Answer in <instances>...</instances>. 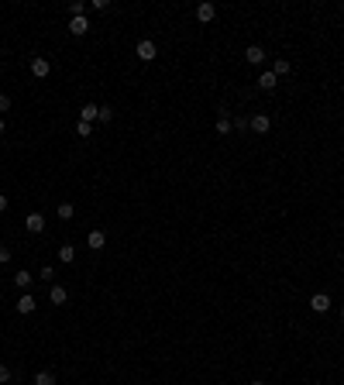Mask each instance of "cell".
I'll list each match as a JSON object with an SVG mask.
<instances>
[{"label": "cell", "instance_id": "cell-1", "mask_svg": "<svg viewBox=\"0 0 344 385\" xmlns=\"http://www.w3.org/2000/svg\"><path fill=\"white\" fill-rule=\"evenodd\" d=\"M48 72H52V62H48L45 55H34L31 59V76H34V80H45Z\"/></svg>", "mask_w": 344, "mask_h": 385}, {"label": "cell", "instance_id": "cell-2", "mask_svg": "<svg viewBox=\"0 0 344 385\" xmlns=\"http://www.w3.org/2000/svg\"><path fill=\"white\" fill-rule=\"evenodd\" d=\"M214 17H217V7H214L210 0H203V4L196 7V21H200V24H210Z\"/></svg>", "mask_w": 344, "mask_h": 385}, {"label": "cell", "instance_id": "cell-3", "mask_svg": "<svg viewBox=\"0 0 344 385\" xmlns=\"http://www.w3.org/2000/svg\"><path fill=\"white\" fill-rule=\"evenodd\" d=\"M24 230H28V234H42V230H45V217L42 214H28L24 217Z\"/></svg>", "mask_w": 344, "mask_h": 385}, {"label": "cell", "instance_id": "cell-4", "mask_svg": "<svg viewBox=\"0 0 344 385\" xmlns=\"http://www.w3.org/2000/svg\"><path fill=\"white\" fill-rule=\"evenodd\" d=\"M310 310H313V313H327V310H331V296L327 293H313L310 296Z\"/></svg>", "mask_w": 344, "mask_h": 385}, {"label": "cell", "instance_id": "cell-5", "mask_svg": "<svg viewBox=\"0 0 344 385\" xmlns=\"http://www.w3.org/2000/svg\"><path fill=\"white\" fill-rule=\"evenodd\" d=\"M248 127H252L255 134H269V131H272V121H269L265 113H255L252 121H248Z\"/></svg>", "mask_w": 344, "mask_h": 385}, {"label": "cell", "instance_id": "cell-6", "mask_svg": "<svg viewBox=\"0 0 344 385\" xmlns=\"http://www.w3.org/2000/svg\"><path fill=\"white\" fill-rule=\"evenodd\" d=\"M244 62H248V66H262L265 62V48L262 45H248L244 48Z\"/></svg>", "mask_w": 344, "mask_h": 385}, {"label": "cell", "instance_id": "cell-7", "mask_svg": "<svg viewBox=\"0 0 344 385\" xmlns=\"http://www.w3.org/2000/svg\"><path fill=\"white\" fill-rule=\"evenodd\" d=\"M135 52H138V59H141V62H151V59H155V42H148V38H141Z\"/></svg>", "mask_w": 344, "mask_h": 385}, {"label": "cell", "instance_id": "cell-8", "mask_svg": "<svg viewBox=\"0 0 344 385\" xmlns=\"http://www.w3.org/2000/svg\"><path fill=\"white\" fill-rule=\"evenodd\" d=\"M86 244H90V251H103V244H107V234H103V230H90Z\"/></svg>", "mask_w": 344, "mask_h": 385}, {"label": "cell", "instance_id": "cell-9", "mask_svg": "<svg viewBox=\"0 0 344 385\" xmlns=\"http://www.w3.org/2000/svg\"><path fill=\"white\" fill-rule=\"evenodd\" d=\"M48 299H52L55 306H66L69 303V293L62 289V285H52V289H48Z\"/></svg>", "mask_w": 344, "mask_h": 385}, {"label": "cell", "instance_id": "cell-10", "mask_svg": "<svg viewBox=\"0 0 344 385\" xmlns=\"http://www.w3.org/2000/svg\"><path fill=\"white\" fill-rule=\"evenodd\" d=\"M17 313H21V317H28V313H34V296H31V293H24L21 299H17Z\"/></svg>", "mask_w": 344, "mask_h": 385}, {"label": "cell", "instance_id": "cell-11", "mask_svg": "<svg viewBox=\"0 0 344 385\" xmlns=\"http://www.w3.org/2000/svg\"><path fill=\"white\" fill-rule=\"evenodd\" d=\"M80 117H83V124H93V121L100 117V107H97V103H86V107L80 110Z\"/></svg>", "mask_w": 344, "mask_h": 385}, {"label": "cell", "instance_id": "cell-12", "mask_svg": "<svg viewBox=\"0 0 344 385\" xmlns=\"http://www.w3.org/2000/svg\"><path fill=\"white\" fill-rule=\"evenodd\" d=\"M258 86H262V90H275V86H279V76L269 69V72H262V76H258Z\"/></svg>", "mask_w": 344, "mask_h": 385}, {"label": "cell", "instance_id": "cell-13", "mask_svg": "<svg viewBox=\"0 0 344 385\" xmlns=\"http://www.w3.org/2000/svg\"><path fill=\"white\" fill-rule=\"evenodd\" d=\"M69 31L72 34H86L90 31V21H86V17H72V21H69Z\"/></svg>", "mask_w": 344, "mask_h": 385}, {"label": "cell", "instance_id": "cell-14", "mask_svg": "<svg viewBox=\"0 0 344 385\" xmlns=\"http://www.w3.org/2000/svg\"><path fill=\"white\" fill-rule=\"evenodd\" d=\"M289 69H293V66H289V59H275V62H272V72L279 76V80H282V76H289Z\"/></svg>", "mask_w": 344, "mask_h": 385}, {"label": "cell", "instance_id": "cell-15", "mask_svg": "<svg viewBox=\"0 0 344 385\" xmlns=\"http://www.w3.org/2000/svg\"><path fill=\"white\" fill-rule=\"evenodd\" d=\"M59 258H62V265H72V261H76V248H72V244H62V248H59Z\"/></svg>", "mask_w": 344, "mask_h": 385}, {"label": "cell", "instance_id": "cell-16", "mask_svg": "<svg viewBox=\"0 0 344 385\" xmlns=\"http://www.w3.org/2000/svg\"><path fill=\"white\" fill-rule=\"evenodd\" d=\"M234 131V121H231L227 113H220V121H217V134H231Z\"/></svg>", "mask_w": 344, "mask_h": 385}, {"label": "cell", "instance_id": "cell-17", "mask_svg": "<svg viewBox=\"0 0 344 385\" xmlns=\"http://www.w3.org/2000/svg\"><path fill=\"white\" fill-rule=\"evenodd\" d=\"M76 217V206L72 203H59V220H72Z\"/></svg>", "mask_w": 344, "mask_h": 385}, {"label": "cell", "instance_id": "cell-18", "mask_svg": "<svg viewBox=\"0 0 344 385\" xmlns=\"http://www.w3.org/2000/svg\"><path fill=\"white\" fill-rule=\"evenodd\" d=\"M31 279H34V275H31V272H24V268H21L17 275H14V282H17V289H28V285H31Z\"/></svg>", "mask_w": 344, "mask_h": 385}, {"label": "cell", "instance_id": "cell-19", "mask_svg": "<svg viewBox=\"0 0 344 385\" xmlns=\"http://www.w3.org/2000/svg\"><path fill=\"white\" fill-rule=\"evenodd\" d=\"M69 14H72V17H86V4H83V0H72V4H69Z\"/></svg>", "mask_w": 344, "mask_h": 385}, {"label": "cell", "instance_id": "cell-20", "mask_svg": "<svg viewBox=\"0 0 344 385\" xmlns=\"http://www.w3.org/2000/svg\"><path fill=\"white\" fill-rule=\"evenodd\" d=\"M34 385H55V375L52 372H38L34 375Z\"/></svg>", "mask_w": 344, "mask_h": 385}, {"label": "cell", "instance_id": "cell-21", "mask_svg": "<svg viewBox=\"0 0 344 385\" xmlns=\"http://www.w3.org/2000/svg\"><path fill=\"white\" fill-rule=\"evenodd\" d=\"M97 121H103V124H110L114 121V107H100V117Z\"/></svg>", "mask_w": 344, "mask_h": 385}, {"label": "cell", "instance_id": "cell-22", "mask_svg": "<svg viewBox=\"0 0 344 385\" xmlns=\"http://www.w3.org/2000/svg\"><path fill=\"white\" fill-rule=\"evenodd\" d=\"M38 279H45V282H52V279H55V268H52V265H42V272H38Z\"/></svg>", "mask_w": 344, "mask_h": 385}, {"label": "cell", "instance_id": "cell-23", "mask_svg": "<svg viewBox=\"0 0 344 385\" xmlns=\"http://www.w3.org/2000/svg\"><path fill=\"white\" fill-rule=\"evenodd\" d=\"M11 110V97H7V93H0V113H7Z\"/></svg>", "mask_w": 344, "mask_h": 385}, {"label": "cell", "instance_id": "cell-24", "mask_svg": "<svg viewBox=\"0 0 344 385\" xmlns=\"http://www.w3.org/2000/svg\"><path fill=\"white\" fill-rule=\"evenodd\" d=\"M76 134H80V138H90V124H83V121H80V124H76Z\"/></svg>", "mask_w": 344, "mask_h": 385}, {"label": "cell", "instance_id": "cell-25", "mask_svg": "<svg viewBox=\"0 0 344 385\" xmlns=\"http://www.w3.org/2000/svg\"><path fill=\"white\" fill-rule=\"evenodd\" d=\"M0 382H11V368L7 364H0Z\"/></svg>", "mask_w": 344, "mask_h": 385}, {"label": "cell", "instance_id": "cell-26", "mask_svg": "<svg viewBox=\"0 0 344 385\" xmlns=\"http://www.w3.org/2000/svg\"><path fill=\"white\" fill-rule=\"evenodd\" d=\"M11 261V248H0V265H7Z\"/></svg>", "mask_w": 344, "mask_h": 385}, {"label": "cell", "instance_id": "cell-27", "mask_svg": "<svg viewBox=\"0 0 344 385\" xmlns=\"http://www.w3.org/2000/svg\"><path fill=\"white\" fill-rule=\"evenodd\" d=\"M7 210V192H0V214Z\"/></svg>", "mask_w": 344, "mask_h": 385}, {"label": "cell", "instance_id": "cell-28", "mask_svg": "<svg viewBox=\"0 0 344 385\" xmlns=\"http://www.w3.org/2000/svg\"><path fill=\"white\" fill-rule=\"evenodd\" d=\"M0 134H4V117H0Z\"/></svg>", "mask_w": 344, "mask_h": 385}, {"label": "cell", "instance_id": "cell-29", "mask_svg": "<svg viewBox=\"0 0 344 385\" xmlns=\"http://www.w3.org/2000/svg\"><path fill=\"white\" fill-rule=\"evenodd\" d=\"M341 327H344V310H341Z\"/></svg>", "mask_w": 344, "mask_h": 385}, {"label": "cell", "instance_id": "cell-30", "mask_svg": "<svg viewBox=\"0 0 344 385\" xmlns=\"http://www.w3.org/2000/svg\"><path fill=\"white\" fill-rule=\"evenodd\" d=\"M252 385H265V382H252Z\"/></svg>", "mask_w": 344, "mask_h": 385}]
</instances>
